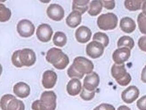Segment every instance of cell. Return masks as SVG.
I'll return each instance as SVG.
<instances>
[{"label":"cell","mask_w":146,"mask_h":110,"mask_svg":"<svg viewBox=\"0 0 146 110\" xmlns=\"http://www.w3.org/2000/svg\"><path fill=\"white\" fill-rule=\"evenodd\" d=\"M94 68V65L91 61L84 57H77L68 69L67 74L72 79H82L85 74L91 73Z\"/></svg>","instance_id":"obj_1"},{"label":"cell","mask_w":146,"mask_h":110,"mask_svg":"<svg viewBox=\"0 0 146 110\" xmlns=\"http://www.w3.org/2000/svg\"><path fill=\"white\" fill-rule=\"evenodd\" d=\"M36 61L35 52L30 49H24L14 52L12 56L13 65L18 68L23 66L30 67L34 65Z\"/></svg>","instance_id":"obj_2"},{"label":"cell","mask_w":146,"mask_h":110,"mask_svg":"<svg viewBox=\"0 0 146 110\" xmlns=\"http://www.w3.org/2000/svg\"><path fill=\"white\" fill-rule=\"evenodd\" d=\"M46 59L48 62L59 70L65 69L69 63L68 56L62 50L56 47H53L47 51Z\"/></svg>","instance_id":"obj_3"},{"label":"cell","mask_w":146,"mask_h":110,"mask_svg":"<svg viewBox=\"0 0 146 110\" xmlns=\"http://www.w3.org/2000/svg\"><path fill=\"white\" fill-rule=\"evenodd\" d=\"M57 96L53 91H46L41 94L40 100L32 103L33 110H55L57 106Z\"/></svg>","instance_id":"obj_4"},{"label":"cell","mask_w":146,"mask_h":110,"mask_svg":"<svg viewBox=\"0 0 146 110\" xmlns=\"http://www.w3.org/2000/svg\"><path fill=\"white\" fill-rule=\"evenodd\" d=\"M111 73L117 83L121 86H126L131 81V77L127 72L124 64H114L111 69Z\"/></svg>","instance_id":"obj_5"},{"label":"cell","mask_w":146,"mask_h":110,"mask_svg":"<svg viewBox=\"0 0 146 110\" xmlns=\"http://www.w3.org/2000/svg\"><path fill=\"white\" fill-rule=\"evenodd\" d=\"M0 107L2 110H25L23 102L12 94H6L1 97Z\"/></svg>","instance_id":"obj_6"},{"label":"cell","mask_w":146,"mask_h":110,"mask_svg":"<svg viewBox=\"0 0 146 110\" xmlns=\"http://www.w3.org/2000/svg\"><path fill=\"white\" fill-rule=\"evenodd\" d=\"M118 23L117 15L113 13L103 14L98 17L97 25L100 29L110 30L116 28Z\"/></svg>","instance_id":"obj_7"},{"label":"cell","mask_w":146,"mask_h":110,"mask_svg":"<svg viewBox=\"0 0 146 110\" xmlns=\"http://www.w3.org/2000/svg\"><path fill=\"white\" fill-rule=\"evenodd\" d=\"M17 30L20 36L23 37H29L34 34L35 27L33 23L29 20L23 19L18 22Z\"/></svg>","instance_id":"obj_8"},{"label":"cell","mask_w":146,"mask_h":110,"mask_svg":"<svg viewBox=\"0 0 146 110\" xmlns=\"http://www.w3.org/2000/svg\"><path fill=\"white\" fill-rule=\"evenodd\" d=\"M104 50V47L102 44L96 41H92L88 44L86 52L90 57L96 59L100 57L102 55Z\"/></svg>","instance_id":"obj_9"},{"label":"cell","mask_w":146,"mask_h":110,"mask_svg":"<svg viewBox=\"0 0 146 110\" xmlns=\"http://www.w3.org/2000/svg\"><path fill=\"white\" fill-rule=\"evenodd\" d=\"M53 31L51 27L47 24H40L36 30L37 39L41 42L47 43L51 39Z\"/></svg>","instance_id":"obj_10"},{"label":"cell","mask_w":146,"mask_h":110,"mask_svg":"<svg viewBox=\"0 0 146 110\" xmlns=\"http://www.w3.org/2000/svg\"><path fill=\"white\" fill-rule=\"evenodd\" d=\"M48 17L54 21H60L64 17V10L63 8L58 4H51L47 9Z\"/></svg>","instance_id":"obj_11"},{"label":"cell","mask_w":146,"mask_h":110,"mask_svg":"<svg viewBox=\"0 0 146 110\" xmlns=\"http://www.w3.org/2000/svg\"><path fill=\"white\" fill-rule=\"evenodd\" d=\"M100 77L96 72L88 74L84 79L83 88L88 91H94L99 85Z\"/></svg>","instance_id":"obj_12"},{"label":"cell","mask_w":146,"mask_h":110,"mask_svg":"<svg viewBox=\"0 0 146 110\" xmlns=\"http://www.w3.org/2000/svg\"><path fill=\"white\" fill-rule=\"evenodd\" d=\"M131 56V50L127 47H120L115 50L113 54V59L115 64L123 65Z\"/></svg>","instance_id":"obj_13"},{"label":"cell","mask_w":146,"mask_h":110,"mask_svg":"<svg viewBox=\"0 0 146 110\" xmlns=\"http://www.w3.org/2000/svg\"><path fill=\"white\" fill-rule=\"evenodd\" d=\"M139 95V89L136 86L131 85L124 90L121 94L122 100L126 103H131L135 101Z\"/></svg>","instance_id":"obj_14"},{"label":"cell","mask_w":146,"mask_h":110,"mask_svg":"<svg viewBox=\"0 0 146 110\" xmlns=\"http://www.w3.org/2000/svg\"><path fill=\"white\" fill-rule=\"evenodd\" d=\"M57 81V75L53 71H46L44 72L42 76V83L45 89L53 88L56 84Z\"/></svg>","instance_id":"obj_15"},{"label":"cell","mask_w":146,"mask_h":110,"mask_svg":"<svg viewBox=\"0 0 146 110\" xmlns=\"http://www.w3.org/2000/svg\"><path fill=\"white\" fill-rule=\"evenodd\" d=\"M92 32L87 27L81 26L75 31L76 40L81 44H85L91 39Z\"/></svg>","instance_id":"obj_16"},{"label":"cell","mask_w":146,"mask_h":110,"mask_svg":"<svg viewBox=\"0 0 146 110\" xmlns=\"http://www.w3.org/2000/svg\"><path fill=\"white\" fill-rule=\"evenodd\" d=\"M13 93L17 97L24 99L27 97L30 93L29 86L24 82H19L13 87Z\"/></svg>","instance_id":"obj_17"},{"label":"cell","mask_w":146,"mask_h":110,"mask_svg":"<svg viewBox=\"0 0 146 110\" xmlns=\"http://www.w3.org/2000/svg\"><path fill=\"white\" fill-rule=\"evenodd\" d=\"M82 89L81 83L79 79L73 78L69 81L66 85V91L69 95L74 96L78 95Z\"/></svg>","instance_id":"obj_18"},{"label":"cell","mask_w":146,"mask_h":110,"mask_svg":"<svg viewBox=\"0 0 146 110\" xmlns=\"http://www.w3.org/2000/svg\"><path fill=\"white\" fill-rule=\"evenodd\" d=\"M120 27L123 31L130 34L136 29V24L131 18L126 17L120 20Z\"/></svg>","instance_id":"obj_19"},{"label":"cell","mask_w":146,"mask_h":110,"mask_svg":"<svg viewBox=\"0 0 146 110\" xmlns=\"http://www.w3.org/2000/svg\"><path fill=\"white\" fill-rule=\"evenodd\" d=\"M82 20L81 15L76 11H73L66 18V24L72 28H75L80 24Z\"/></svg>","instance_id":"obj_20"},{"label":"cell","mask_w":146,"mask_h":110,"mask_svg":"<svg viewBox=\"0 0 146 110\" xmlns=\"http://www.w3.org/2000/svg\"><path fill=\"white\" fill-rule=\"evenodd\" d=\"M89 0H74L73 1V11L79 12L81 15H83L88 9Z\"/></svg>","instance_id":"obj_21"},{"label":"cell","mask_w":146,"mask_h":110,"mask_svg":"<svg viewBox=\"0 0 146 110\" xmlns=\"http://www.w3.org/2000/svg\"><path fill=\"white\" fill-rule=\"evenodd\" d=\"M102 8V1H92L90 2L88 13L91 16H96L101 12Z\"/></svg>","instance_id":"obj_22"},{"label":"cell","mask_w":146,"mask_h":110,"mask_svg":"<svg viewBox=\"0 0 146 110\" xmlns=\"http://www.w3.org/2000/svg\"><path fill=\"white\" fill-rule=\"evenodd\" d=\"M53 44L58 47H63L67 42V37L66 34L61 31H57L53 37Z\"/></svg>","instance_id":"obj_23"},{"label":"cell","mask_w":146,"mask_h":110,"mask_svg":"<svg viewBox=\"0 0 146 110\" xmlns=\"http://www.w3.org/2000/svg\"><path fill=\"white\" fill-rule=\"evenodd\" d=\"M142 0H126L124 1L125 7L130 11H136L141 9Z\"/></svg>","instance_id":"obj_24"},{"label":"cell","mask_w":146,"mask_h":110,"mask_svg":"<svg viewBox=\"0 0 146 110\" xmlns=\"http://www.w3.org/2000/svg\"><path fill=\"white\" fill-rule=\"evenodd\" d=\"M122 46L127 47L130 50H131L135 46V41L131 37L128 36L121 37L117 41V47L120 48Z\"/></svg>","instance_id":"obj_25"},{"label":"cell","mask_w":146,"mask_h":110,"mask_svg":"<svg viewBox=\"0 0 146 110\" xmlns=\"http://www.w3.org/2000/svg\"><path fill=\"white\" fill-rule=\"evenodd\" d=\"M11 15V11L5 5L0 3V22H7L10 19Z\"/></svg>","instance_id":"obj_26"},{"label":"cell","mask_w":146,"mask_h":110,"mask_svg":"<svg viewBox=\"0 0 146 110\" xmlns=\"http://www.w3.org/2000/svg\"><path fill=\"white\" fill-rule=\"evenodd\" d=\"M93 41H96L102 44L104 47H107L110 43V39L108 35L102 32L95 33L93 37Z\"/></svg>","instance_id":"obj_27"},{"label":"cell","mask_w":146,"mask_h":110,"mask_svg":"<svg viewBox=\"0 0 146 110\" xmlns=\"http://www.w3.org/2000/svg\"><path fill=\"white\" fill-rule=\"evenodd\" d=\"M137 23L141 33L146 34V15L142 13H139L137 18Z\"/></svg>","instance_id":"obj_28"},{"label":"cell","mask_w":146,"mask_h":110,"mask_svg":"<svg viewBox=\"0 0 146 110\" xmlns=\"http://www.w3.org/2000/svg\"><path fill=\"white\" fill-rule=\"evenodd\" d=\"M95 93L96 91L90 92L85 90L84 88H82V90L80 94L81 98L85 101L91 100L94 99L95 95Z\"/></svg>","instance_id":"obj_29"},{"label":"cell","mask_w":146,"mask_h":110,"mask_svg":"<svg viewBox=\"0 0 146 110\" xmlns=\"http://www.w3.org/2000/svg\"><path fill=\"white\" fill-rule=\"evenodd\" d=\"M139 110H146V95L141 97L136 103Z\"/></svg>","instance_id":"obj_30"},{"label":"cell","mask_w":146,"mask_h":110,"mask_svg":"<svg viewBox=\"0 0 146 110\" xmlns=\"http://www.w3.org/2000/svg\"><path fill=\"white\" fill-rule=\"evenodd\" d=\"M94 110H115V109L110 104L102 103L96 107Z\"/></svg>","instance_id":"obj_31"},{"label":"cell","mask_w":146,"mask_h":110,"mask_svg":"<svg viewBox=\"0 0 146 110\" xmlns=\"http://www.w3.org/2000/svg\"><path fill=\"white\" fill-rule=\"evenodd\" d=\"M138 45L142 51L146 52V35L141 37L139 39Z\"/></svg>","instance_id":"obj_32"},{"label":"cell","mask_w":146,"mask_h":110,"mask_svg":"<svg viewBox=\"0 0 146 110\" xmlns=\"http://www.w3.org/2000/svg\"><path fill=\"white\" fill-rule=\"evenodd\" d=\"M103 6L107 9H113L115 6L114 1H102Z\"/></svg>","instance_id":"obj_33"},{"label":"cell","mask_w":146,"mask_h":110,"mask_svg":"<svg viewBox=\"0 0 146 110\" xmlns=\"http://www.w3.org/2000/svg\"><path fill=\"white\" fill-rule=\"evenodd\" d=\"M141 80L143 83H146V66L143 68V69L142 71Z\"/></svg>","instance_id":"obj_34"},{"label":"cell","mask_w":146,"mask_h":110,"mask_svg":"<svg viewBox=\"0 0 146 110\" xmlns=\"http://www.w3.org/2000/svg\"><path fill=\"white\" fill-rule=\"evenodd\" d=\"M142 13L146 15V1H143L142 6Z\"/></svg>","instance_id":"obj_35"},{"label":"cell","mask_w":146,"mask_h":110,"mask_svg":"<svg viewBox=\"0 0 146 110\" xmlns=\"http://www.w3.org/2000/svg\"><path fill=\"white\" fill-rule=\"evenodd\" d=\"M117 110H131L129 107H127V106H124V105H123V106H120V107H118V109H117Z\"/></svg>","instance_id":"obj_36"},{"label":"cell","mask_w":146,"mask_h":110,"mask_svg":"<svg viewBox=\"0 0 146 110\" xmlns=\"http://www.w3.org/2000/svg\"><path fill=\"white\" fill-rule=\"evenodd\" d=\"M2 70H3V68H2V66L0 64V77H1V75L2 73Z\"/></svg>","instance_id":"obj_37"}]
</instances>
